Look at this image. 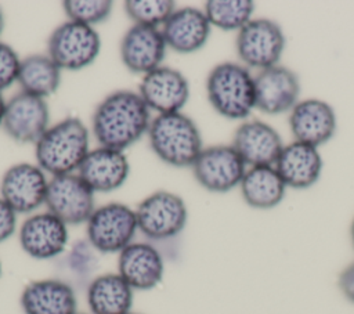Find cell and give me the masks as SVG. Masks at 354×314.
Here are the masks:
<instances>
[{
	"instance_id": "cell-1",
	"label": "cell",
	"mask_w": 354,
	"mask_h": 314,
	"mask_svg": "<svg viewBox=\"0 0 354 314\" xmlns=\"http://www.w3.org/2000/svg\"><path fill=\"white\" fill-rule=\"evenodd\" d=\"M149 108L138 93L119 90L106 95L93 115V131L101 147L123 151L149 129Z\"/></svg>"
},
{
	"instance_id": "cell-2",
	"label": "cell",
	"mask_w": 354,
	"mask_h": 314,
	"mask_svg": "<svg viewBox=\"0 0 354 314\" xmlns=\"http://www.w3.org/2000/svg\"><path fill=\"white\" fill-rule=\"evenodd\" d=\"M35 145L43 172L53 177L71 174L88 154V130L79 118H66L48 127Z\"/></svg>"
},
{
	"instance_id": "cell-3",
	"label": "cell",
	"mask_w": 354,
	"mask_h": 314,
	"mask_svg": "<svg viewBox=\"0 0 354 314\" xmlns=\"http://www.w3.org/2000/svg\"><path fill=\"white\" fill-rule=\"evenodd\" d=\"M206 93L212 107L227 119H245L256 108L254 76L236 62L216 65L207 75Z\"/></svg>"
},
{
	"instance_id": "cell-4",
	"label": "cell",
	"mask_w": 354,
	"mask_h": 314,
	"mask_svg": "<svg viewBox=\"0 0 354 314\" xmlns=\"http://www.w3.org/2000/svg\"><path fill=\"white\" fill-rule=\"evenodd\" d=\"M148 134L156 156L176 167L192 166L203 149L198 126L181 112L158 115L151 122Z\"/></svg>"
},
{
	"instance_id": "cell-5",
	"label": "cell",
	"mask_w": 354,
	"mask_h": 314,
	"mask_svg": "<svg viewBox=\"0 0 354 314\" xmlns=\"http://www.w3.org/2000/svg\"><path fill=\"white\" fill-rule=\"evenodd\" d=\"M90 246L101 253H120L138 231L136 210L124 203L112 202L95 207L86 223Z\"/></svg>"
},
{
	"instance_id": "cell-6",
	"label": "cell",
	"mask_w": 354,
	"mask_h": 314,
	"mask_svg": "<svg viewBox=\"0 0 354 314\" xmlns=\"http://www.w3.org/2000/svg\"><path fill=\"white\" fill-rule=\"evenodd\" d=\"M138 231L148 239H170L178 235L188 219L185 202L169 191H156L136 209Z\"/></svg>"
},
{
	"instance_id": "cell-7",
	"label": "cell",
	"mask_w": 354,
	"mask_h": 314,
	"mask_svg": "<svg viewBox=\"0 0 354 314\" xmlns=\"http://www.w3.org/2000/svg\"><path fill=\"white\" fill-rule=\"evenodd\" d=\"M101 40L93 26L66 21L57 26L48 37V57L61 68L82 69L97 58Z\"/></svg>"
},
{
	"instance_id": "cell-8",
	"label": "cell",
	"mask_w": 354,
	"mask_h": 314,
	"mask_svg": "<svg viewBox=\"0 0 354 314\" xmlns=\"http://www.w3.org/2000/svg\"><path fill=\"white\" fill-rule=\"evenodd\" d=\"M235 47L246 66L261 71L278 65L285 48V35L275 21L254 18L238 30Z\"/></svg>"
},
{
	"instance_id": "cell-9",
	"label": "cell",
	"mask_w": 354,
	"mask_h": 314,
	"mask_svg": "<svg viewBox=\"0 0 354 314\" xmlns=\"http://www.w3.org/2000/svg\"><path fill=\"white\" fill-rule=\"evenodd\" d=\"M46 206L66 225L87 223L95 210L94 191L79 174L55 176L48 181Z\"/></svg>"
},
{
	"instance_id": "cell-10",
	"label": "cell",
	"mask_w": 354,
	"mask_h": 314,
	"mask_svg": "<svg viewBox=\"0 0 354 314\" xmlns=\"http://www.w3.org/2000/svg\"><path fill=\"white\" fill-rule=\"evenodd\" d=\"M191 167L196 181L212 192H227L235 188L248 170L232 145L203 148Z\"/></svg>"
},
{
	"instance_id": "cell-11",
	"label": "cell",
	"mask_w": 354,
	"mask_h": 314,
	"mask_svg": "<svg viewBox=\"0 0 354 314\" xmlns=\"http://www.w3.org/2000/svg\"><path fill=\"white\" fill-rule=\"evenodd\" d=\"M50 111L44 98L18 93L6 102L3 129L17 142L36 144L48 129Z\"/></svg>"
},
{
	"instance_id": "cell-12",
	"label": "cell",
	"mask_w": 354,
	"mask_h": 314,
	"mask_svg": "<svg viewBox=\"0 0 354 314\" xmlns=\"http://www.w3.org/2000/svg\"><path fill=\"white\" fill-rule=\"evenodd\" d=\"M256 109L267 115L290 112L299 102L300 82L297 75L282 65L261 69L254 76Z\"/></svg>"
},
{
	"instance_id": "cell-13",
	"label": "cell",
	"mask_w": 354,
	"mask_h": 314,
	"mask_svg": "<svg viewBox=\"0 0 354 314\" xmlns=\"http://www.w3.org/2000/svg\"><path fill=\"white\" fill-rule=\"evenodd\" d=\"M47 187L44 172L39 166L22 162L6 170L0 192L17 214L30 213L46 202Z\"/></svg>"
},
{
	"instance_id": "cell-14",
	"label": "cell",
	"mask_w": 354,
	"mask_h": 314,
	"mask_svg": "<svg viewBox=\"0 0 354 314\" xmlns=\"http://www.w3.org/2000/svg\"><path fill=\"white\" fill-rule=\"evenodd\" d=\"M22 250L36 260L61 255L68 245V225L50 212L29 216L18 232Z\"/></svg>"
},
{
	"instance_id": "cell-15",
	"label": "cell",
	"mask_w": 354,
	"mask_h": 314,
	"mask_svg": "<svg viewBox=\"0 0 354 314\" xmlns=\"http://www.w3.org/2000/svg\"><path fill=\"white\" fill-rule=\"evenodd\" d=\"M138 94L147 107L159 115L174 113L187 104L189 84L180 71L159 66L144 75Z\"/></svg>"
},
{
	"instance_id": "cell-16",
	"label": "cell",
	"mask_w": 354,
	"mask_h": 314,
	"mask_svg": "<svg viewBox=\"0 0 354 314\" xmlns=\"http://www.w3.org/2000/svg\"><path fill=\"white\" fill-rule=\"evenodd\" d=\"M246 166H275L283 148L279 133L266 122H243L234 133L232 144Z\"/></svg>"
},
{
	"instance_id": "cell-17",
	"label": "cell",
	"mask_w": 354,
	"mask_h": 314,
	"mask_svg": "<svg viewBox=\"0 0 354 314\" xmlns=\"http://www.w3.org/2000/svg\"><path fill=\"white\" fill-rule=\"evenodd\" d=\"M165 261L148 242H131L118 256V274L134 289L149 290L163 279Z\"/></svg>"
},
{
	"instance_id": "cell-18",
	"label": "cell",
	"mask_w": 354,
	"mask_h": 314,
	"mask_svg": "<svg viewBox=\"0 0 354 314\" xmlns=\"http://www.w3.org/2000/svg\"><path fill=\"white\" fill-rule=\"evenodd\" d=\"M289 127L295 141L318 148L333 137L336 130V115L333 108L322 100H303L290 111Z\"/></svg>"
},
{
	"instance_id": "cell-19",
	"label": "cell",
	"mask_w": 354,
	"mask_h": 314,
	"mask_svg": "<svg viewBox=\"0 0 354 314\" xmlns=\"http://www.w3.org/2000/svg\"><path fill=\"white\" fill-rule=\"evenodd\" d=\"M166 47L162 30L134 24L120 41V57L129 71L147 75L160 66Z\"/></svg>"
},
{
	"instance_id": "cell-20",
	"label": "cell",
	"mask_w": 354,
	"mask_h": 314,
	"mask_svg": "<svg viewBox=\"0 0 354 314\" xmlns=\"http://www.w3.org/2000/svg\"><path fill=\"white\" fill-rule=\"evenodd\" d=\"M19 304L24 314H76L77 299L73 288L57 278L35 279L25 285Z\"/></svg>"
},
{
	"instance_id": "cell-21",
	"label": "cell",
	"mask_w": 354,
	"mask_h": 314,
	"mask_svg": "<svg viewBox=\"0 0 354 314\" xmlns=\"http://www.w3.org/2000/svg\"><path fill=\"white\" fill-rule=\"evenodd\" d=\"M129 170V160L123 151L98 147L88 151L77 174L94 192H109L126 181Z\"/></svg>"
},
{
	"instance_id": "cell-22",
	"label": "cell",
	"mask_w": 354,
	"mask_h": 314,
	"mask_svg": "<svg viewBox=\"0 0 354 314\" xmlns=\"http://www.w3.org/2000/svg\"><path fill=\"white\" fill-rule=\"evenodd\" d=\"M210 22L205 11L194 7H183L163 24L162 35L167 47L180 54H191L201 50L210 35Z\"/></svg>"
},
{
	"instance_id": "cell-23",
	"label": "cell",
	"mask_w": 354,
	"mask_h": 314,
	"mask_svg": "<svg viewBox=\"0 0 354 314\" xmlns=\"http://www.w3.org/2000/svg\"><path fill=\"white\" fill-rule=\"evenodd\" d=\"M275 169L286 187L304 190L318 181L322 173V156L317 147L293 141L283 145Z\"/></svg>"
},
{
	"instance_id": "cell-24",
	"label": "cell",
	"mask_w": 354,
	"mask_h": 314,
	"mask_svg": "<svg viewBox=\"0 0 354 314\" xmlns=\"http://www.w3.org/2000/svg\"><path fill=\"white\" fill-rule=\"evenodd\" d=\"M134 289L118 274L95 277L87 288V306L91 314H129Z\"/></svg>"
},
{
	"instance_id": "cell-25",
	"label": "cell",
	"mask_w": 354,
	"mask_h": 314,
	"mask_svg": "<svg viewBox=\"0 0 354 314\" xmlns=\"http://www.w3.org/2000/svg\"><path fill=\"white\" fill-rule=\"evenodd\" d=\"M239 187L243 201L254 209H272L278 206L286 190L275 166L249 167Z\"/></svg>"
},
{
	"instance_id": "cell-26",
	"label": "cell",
	"mask_w": 354,
	"mask_h": 314,
	"mask_svg": "<svg viewBox=\"0 0 354 314\" xmlns=\"http://www.w3.org/2000/svg\"><path fill=\"white\" fill-rule=\"evenodd\" d=\"M24 93L46 98L61 84V68L43 54H33L21 59L18 80Z\"/></svg>"
},
{
	"instance_id": "cell-27",
	"label": "cell",
	"mask_w": 354,
	"mask_h": 314,
	"mask_svg": "<svg viewBox=\"0 0 354 314\" xmlns=\"http://www.w3.org/2000/svg\"><path fill=\"white\" fill-rule=\"evenodd\" d=\"M254 3L250 0H209L205 3V14L210 25L223 30H239L250 19Z\"/></svg>"
},
{
	"instance_id": "cell-28",
	"label": "cell",
	"mask_w": 354,
	"mask_h": 314,
	"mask_svg": "<svg viewBox=\"0 0 354 314\" xmlns=\"http://www.w3.org/2000/svg\"><path fill=\"white\" fill-rule=\"evenodd\" d=\"M176 4L171 0H127L124 11L136 25L158 28L174 12Z\"/></svg>"
},
{
	"instance_id": "cell-29",
	"label": "cell",
	"mask_w": 354,
	"mask_h": 314,
	"mask_svg": "<svg viewBox=\"0 0 354 314\" xmlns=\"http://www.w3.org/2000/svg\"><path fill=\"white\" fill-rule=\"evenodd\" d=\"M64 11L69 21L91 26L105 21L112 11L109 0H66Z\"/></svg>"
},
{
	"instance_id": "cell-30",
	"label": "cell",
	"mask_w": 354,
	"mask_h": 314,
	"mask_svg": "<svg viewBox=\"0 0 354 314\" xmlns=\"http://www.w3.org/2000/svg\"><path fill=\"white\" fill-rule=\"evenodd\" d=\"M19 66L21 59L14 48L0 41V91L18 80Z\"/></svg>"
},
{
	"instance_id": "cell-31",
	"label": "cell",
	"mask_w": 354,
	"mask_h": 314,
	"mask_svg": "<svg viewBox=\"0 0 354 314\" xmlns=\"http://www.w3.org/2000/svg\"><path fill=\"white\" fill-rule=\"evenodd\" d=\"M17 230V213L0 196V243L10 239Z\"/></svg>"
},
{
	"instance_id": "cell-32",
	"label": "cell",
	"mask_w": 354,
	"mask_h": 314,
	"mask_svg": "<svg viewBox=\"0 0 354 314\" xmlns=\"http://www.w3.org/2000/svg\"><path fill=\"white\" fill-rule=\"evenodd\" d=\"M337 285L342 295L354 304V261L342 270L337 278Z\"/></svg>"
},
{
	"instance_id": "cell-33",
	"label": "cell",
	"mask_w": 354,
	"mask_h": 314,
	"mask_svg": "<svg viewBox=\"0 0 354 314\" xmlns=\"http://www.w3.org/2000/svg\"><path fill=\"white\" fill-rule=\"evenodd\" d=\"M4 111H6V102H4V100H3V95H1V93H0V126L3 124Z\"/></svg>"
},
{
	"instance_id": "cell-34",
	"label": "cell",
	"mask_w": 354,
	"mask_h": 314,
	"mask_svg": "<svg viewBox=\"0 0 354 314\" xmlns=\"http://www.w3.org/2000/svg\"><path fill=\"white\" fill-rule=\"evenodd\" d=\"M3 28H4V14H3V11L0 8V33L3 32Z\"/></svg>"
},
{
	"instance_id": "cell-35",
	"label": "cell",
	"mask_w": 354,
	"mask_h": 314,
	"mask_svg": "<svg viewBox=\"0 0 354 314\" xmlns=\"http://www.w3.org/2000/svg\"><path fill=\"white\" fill-rule=\"evenodd\" d=\"M350 235H351V242H353V246H354V219L351 221V228H350Z\"/></svg>"
},
{
	"instance_id": "cell-36",
	"label": "cell",
	"mask_w": 354,
	"mask_h": 314,
	"mask_svg": "<svg viewBox=\"0 0 354 314\" xmlns=\"http://www.w3.org/2000/svg\"><path fill=\"white\" fill-rule=\"evenodd\" d=\"M1 271H3V266H1V260H0V277H1Z\"/></svg>"
},
{
	"instance_id": "cell-37",
	"label": "cell",
	"mask_w": 354,
	"mask_h": 314,
	"mask_svg": "<svg viewBox=\"0 0 354 314\" xmlns=\"http://www.w3.org/2000/svg\"><path fill=\"white\" fill-rule=\"evenodd\" d=\"M76 314H91V313H79V311H77Z\"/></svg>"
},
{
	"instance_id": "cell-38",
	"label": "cell",
	"mask_w": 354,
	"mask_h": 314,
	"mask_svg": "<svg viewBox=\"0 0 354 314\" xmlns=\"http://www.w3.org/2000/svg\"><path fill=\"white\" fill-rule=\"evenodd\" d=\"M129 314H141V313H134V311H130Z\"/></svg>"
}]
</instances>
